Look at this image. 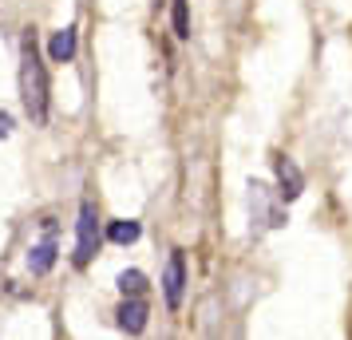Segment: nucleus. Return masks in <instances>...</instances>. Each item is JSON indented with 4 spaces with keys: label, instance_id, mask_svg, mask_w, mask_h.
Returning a JSON list of instances; mask_svg holds the SVG:
<instances>
[{
    "label": "nucleus",
    "instance_id": "6",
    "mask_svg": "<svg viewBox=\"0 0 352 340\" xmlns=\"http://www.w3.org/2000/svg\"><path fill=\"white\" fill-rule=\"evenodd\" d=\"M52 265H56V226L44 222V242L32 245V253H28V269H32L36 277H44Z\"/></svg>",
    "mask_w": 352,
    "mask_h": 340
},
{
    "label": "nucleus",
    "instance_id": "1",
    "mask_svg": "<svg viewBox=\"0 0 352 340\" xmlns=\"http://www.w3.org/2000/svg\"><path fill=\"white\" fill-rule=\"evenodd\" d=\"M48 67L40 60V48H36V36L24 32L20 40V99H24V111L32 119L36 127L48 123Z\"/></svg>",
    "mask_w": 352,
    "mask_h": 340
},
{
    "label": "nucleus",
    "instance_id": "12",
    "mask_svg": "<svg viewBox=\"0 0 352 340\" xmlns=\"http://www.w3.org/2000/svg\"><path fill=\"white\" fill-rule=\"evenodd\" d=\"M8 135H12V115L0 111V139H8Z\"/></svg>",
    "mask_w": 352,
    "mask_h": 340
},
{
    "label": "nucleus",
    "instance_id": "5",
    "mask_svg": "<svg viewBox=\"0 0 352 340\" xmlns=\"http://www.w3.org/2000/svg\"><path fill=\"white\" fill-rule=\"evenodd\" d=\"M250 202H254L257 222H265V226H273V229L285 226V210L270 198V186H265V182H250Z\"/></svg>",
    "mask_w": 352,
    "mask_h": 340
},
{
    "label": "nucleus",
    "instance_id": "4",
    "mask_svg": "<svg viewBox=\"0 0 352 340\" xmlns=\"http://www.w3.org/2000/svg\"><path fill=\"white\" fill-rule=\"evenodd\" d=\"M182 293H186V258H182V249H170L166 269H162V297H166V308H182Z\"/></svg>",
    "mask_w": 352,
    "mask_h": 340
},
{
    "label": "nucleus",
    "instance_id": "10",
    "mask_svg": "<svg viewBox=\"0 0 352 340\" xmlns=\"http://www.w3.org/2000/svg\"><path fill=\"white\" fill-rule=\"evenodd\" d=\"M119 289H123V297H143L146 277L139 273V269H127V273H119Z\"/></svg>",
    "mask_w": 352,
    "mask_h": 340
},
{
    "label": "nucleus",
    "instance_id": "8",
    "mask_svg": "<svg viewBox=\"0 0 352 340\" xmlns=\"http://www.w3.org/2000/svg\"><path fill=\"white\" fill-rule=\"evenodd\" d=\"M48 56H52V64H72L76 60V28H64V32L52 36Z\"/></svg>",
    "mask_w": 352,
    "mask_h": 340
},
{
    "label": "nucleus",
    "instance_id": "11",
    "mask_svg": "<svg viewBox=\"0 0 352 340\" xmlns=\"http://www.w3.org/2000/svg\"><path fill=\"white\" fill-rule=\"evenodd\" d=\"M170 16H175V36L178 40H190V8H186V0H175Z\"/></svg>",
    "mask_w": 352,
    "mask_h": 340
},
{
    "label": "nucleus",
    "instance_id": "2",
    "mask_svg": "<svg viewBox=\"0 0 352 340\" xmlns=\"http://www.w3.org/2000/svg\"><path fill=\"white\" fill-rule=\"evenodd\" d=\"M96 253H99V214H96V202H83V206H80V242H76V265H80V269H87Z\"/></svg>",
    "mask_w": 352,
    "mask_h": 340
},
{
    "label": "nucleus",
    "instance_id": "3",
    "mask_svg": "<svg viewBox=\"0 0 352 340\" xmlns=\"http://www.w3.org/2000/svg\"><path fill=\"white\" fill-rule=\"evenodd\" d=\"M273 170H277V198L281 202H297V198L305 194V174H301V166L289 159V155H273Z\"/></svg>",
    "mask_w": 352,
    "mask_h": 340
},
{
    "label": "nucleus",
    "instance_id": "9",
    "mask_svg": "<svg viewBox=\"0 0 352 340\" xmlns=\"http://www.w3.org/2000/svg\"><path fill=\"white\" fill-rule=\"evenodd\" d=\"M139 234H143V226H139V222H131V218H123V222H111V226H107V242L131 245V242H139Z\"/></svg>",
    "mask_w": 352,
    "mask_h": 340
},
{
    "label": "nucleus",
    "instance_id": "7",
    "mask_svg": "<svg viewBox=\"0 0 352 340\" xmlns=\"http://www.w3.org/2000/svg\"><path fill=\"white\" fill-rule=\"evenodd\" d=\"M146 313H151V308H146L143 297H123V305H119L115 317H119V328H123V332L139 337V332L146 328Z\"/></svg>",
    "mask_w": 352,
    "mask_h": 340
}]
</instances>
